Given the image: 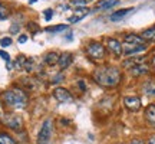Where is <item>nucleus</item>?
I'll return each mask as SVG.
<instances>
[{"mask_svg":"<svg viewBox=\"0 0 155 144\" xmlns=\"http://www.w3.org/2000/svg\"><path fill=\"white\" fill-rule=\"evenodd\" d=\"M142 61H144V56H134V58H129V59H127V61L124 62V67L127 68H134L137 67V65H139V63H142Z\"/></svg>","mask_w":155,"mask_h":144,"instance_id":"16","label":"nucleus"},{"mask_svg":"<svg viewBox=\"0 0 155 144\" xmlns=\"http://www.w3.org/2000/svg\"><path fill=\"white\" fill-rule=\"evenodd\" d=\"M0 45H2L3 48H7V46L12 45V39L10 38H2L0 39Z\"/></svg>","mask_w":155,"mask_h":144,"instance_id":"24","label":"nucleus"},{"mask_svg":"<svg viewBox=\"0 0 155 144\" xmlns=\"http://www.w3.org/2000/svg\"><path fill=\"white\" fill-rule=\"evenodd\" d=\"M86 50H88V55L92 59H102L105 56V48L101 43H98V42H92L86 48Z\"/></svg>","mask_w":155,"mask_h":144,"instance_id":"4","label":"nucleus"},{"mask_svg":"<svg viewBox=\"0 0 155 144\" xmlns=\"http://www.w3.org/2000/svg\"><path fill=\"white\" fill-rule=\"evenodd\" d=\"M53 95H55V98L59 101V102H72V101H73V97L71 95V92H69L68 89L62 88V87L55 88Z\"/></svg>","mask_w":155,"mask_h":144,"instance_id":"5","label":"nucleus"},{"mask_svg":"<svg viewBox=\"0 0 155 144\" xmlns=\"http://www.w3.org/2000/svg\"><path fill=\"white\" fill-rule=\"evenodd\" d=\"M148 144H155V135H154V137H151L150 141H148Z\"/></svg>","mask_w":155,"mask_h":144,"instance_id":"33","label":"nucleus"},{"mask_svg":"<svg viewBox=\"0 0 155 144\" xmlns=\"http://www.w3.org/2000/svg\"><path fill=\"white\" fill-rule=\"evenodd\" d=\"M145 72H148V67L145 65V63H139V65H137V67L131 68V74L132 75H142V74H145Z\"/></svg>","mask_w":155,"mask_h":144,"instance_id":"19","label":"nucleus"},{"mask_svg":"<svg viewBox=\"0 0 155 144\" xmlns=\"http://www.w3.org/2000/svg\"><path fill=\"white\" fill-rule=\"evenodd\" d=\"M152 65H154V67H155V56H154V58H152Z\"/></svg>","mask_w":155,"mask_h":144,"instance_id":"34","label":"nucleus"},{"mask_svg":"<svg viewBox=\"0 0 155 144\" xmlns=\"http://www.w3.org/2000/svg\"><path fill=\"white\" fill-rule=\"evenodd\" d=\"M145 120L148 121L150 125L155 127V104H151V105L147 107V110H145Z\"/></svg>","mask_w":155,"mask_h":144,"instance_id":"11","label":"nucleus"},{"mask_svg":"<svg viewBox=\"0 0 155 144\" xmlns=\"http://www.w3.org/2000/svg\"><path fill=\"white\" fill-rule=\"evenodd\" d=\"M26 40H28V36H26V35H20V36H19V43H25Z\"/></svg>","mask_w":155,"mask_h":144,"instance_id":"28","label":"nucleus"},{"mask_svg":"<svg viewBox=\"0 0 155 144\" xmlns=\"http://www.w3.org/2000/svg\"><path fill=\"white\" fill-rule=\"evenodd\" d=\"M106 45H108V49L111 50L114 55L118 56L122 53V45L119 43L116 39H108V43Z\"/></svg>","mask_w":155,"mask_h":144,"instance_id":"10","label":"nucleus"},{"mask_svg":"<svg viewBox=\"0 0 155 144\" xmlns=\"http://www.w3.org/2000/svg\"><path fill=\"white\" fill-rule=\"evenodd\" d=\"M32 65H33V59H26V63H25V69H26V71L28 72H30L32 71Z\"/></svg>","mask_w":155,"mask_h":144,"instance_id":"25","label":"nucleus"},{"mask_svg":"<svg viewBox=\"0 0 155 144\" xmlns=\"http://www.w3.org/2000/svg\"><path fill=\"white\" fill-rule=\"evenodd\" d=\"M88 13H89V9H88V7H85V6H83V7H78L76 10H75V13H73L72 16L69 17V22H71V23L79 22V20H82V19L86 16Z\"/></svg>","mask_w":155,"mask_h":144,"instance_id":"8","label":"nucleus"},{"mask_svg":"<svg viewBox=\"0 0 155 144\" xmlns=\"http://www.w3.org/2000/svg\"><path fill=\"white\" fill-rule=\"evenodd\" d=\"M0 58H2V59H5L6 62L10 61V55H9L7 52H5V50H0Z\"/></svg>","mask_w":155,"mask_h":144,"instance_id":"26","label":"nucleus"},{"mask_svg":"<svg viewBox=\"0 0 155 144\" xmlns=\"http://www.w3.org/2000/svg\"><path fill=\"white\" fill-rule=\"evenodd\" d=\"M35 2H36V0H29V3H35Z\"/></svg>","mask_w":155,"mask_h":144,"instance_id":"35","label":"nucleus"},{"mask_svg":"<svg viewBox=\"0 0 155 144\" xmlns=\"http://www.w3.org/2000/svg\"><path fill=\"white\" fill-rule=\"evenodd\" d=\"M94 79L102 87L112 88V87H116L118 84L121 82V71L115 67L98 68L94 72Z\"/></svg>","mask_w":155,"mask_h":144,"instance_id":"1","label":"nucleus"},{"mask_svg":"<svg viewBox=\"0 0 155 144\" xmlns=\"http://www.w3.org/2000/svg\"><path fill=\"white\" fill-rule=\"evenodd\" d=\"M7 16H9V10L6 9V6L0 5V20H5Z\"/></svg>","mask_w":155,"mask_h":144,"instance_id":"23","label":"nucleus"},{"mask_svg":"<svg viewBox=\"0 0 155 144\" xmlns=\"http://www.w3.org/2000/svg\"><path fill=\"white\" fill-rule=\"evenodd\" d=\"M78 84H79V87L82 88V91H85V89H86V87H85V84H83L82 81H79V82H78Z\"/></svg>","mask_w":155,"mask_h":144,"instance_id":"32","label":"nucleus"},{"mask_svg":"<svg viewBox=\"0 0 155 144\" xmlns=\"http://www.w3.org/2000/svg\"><path fill=\"white\" fill-rule=\"evenodd\" d=\"M52 15H53V10H52V9H46V12H45V17H46V20H50Z\"/></svg>","mask_w":155,"mask_h":144,"instance_id":"27","label":"nucleus"},{"mask_svg":"<svg viewBox=\"0 0 155 144\" xmlns=\"http://www.w3.org/2000/svg\"><path fill=\"white\" fill-rule=\"evenodd\" d=\"M73 58L71 53H63V55L59 56V62H58V65L61 69H66L68 67H71V63H72Z\"/></svg>","mask_w":155,"mask_h":144,"instance_id":"14","label":"nucleus"},{"mask_svg":"<svg viewBox=\"0 0 155 144\" xmlns=\"http://www.w3.org/2000/svg\"><path fill=\"white\" fill-rule=\"evenodd\" d=\"M73 3H75V5H78V6H79V5H85V3H86V0H73Z\"/></svg>","mask_w":155,"mask_h":144,"instance_id":"30","label":"nucleus"},{"mask_svg":"<svg viewBox=\"0 0 155 144\" xmlns=\"http://www.w3.org/2000/svg\"><path fill=\"white\" fill-rule=\"evenodd\" d=\"M125 43L139 45V46H142V45H145V39H142V36L131 33V35H127V36H125Z\"/></svg>","mask_w":155,"mask_h":144,"instance_id":"13","label":"nucleus"},{"mask_svg":"<svg viewBox=\"0 0 155 144\" xmlns=\"http://www.w3.org/2000/svg\"><path fill=\"white\" fill-rule=\"evenodd\" d=\"M52 137V121L46 120L40 128V133L38 135V144H48Z\"/></svg>","mask_w":155,"mask_h":144,"instance_id":"3","label":"nucleus"},{"mask_svg":"<svg viewBox=\"0 0 155 144\" xmlns=\"http://www.w3.org/2000/svg\"><path fill=\"white\" fill-rule=\"evenodd\" d=\"M142 39H147V40H155V26L154 28H150L142 32Z\"/></svg>","mask_w":155,"mask_h":144,"instance_id":"20","label":"nucleus"},{"mask_svg":"<svg viewBox=\"0 0 155 144\" xmlns=\"http://www.w3.org/2000/svg\"><path fill=\"white\" fill-rule=\"evenodd\" d=\"M6 104L13 108H25L28 105V95L22 89H9L3 94Z\"/></svg>","mask_w":155,"mask_h":144,"instance_id":"2","label":"nucleus"},{"mask_svg":"<svg viewBox=\"0 0 155 144\" xmlns=\"http://www.w3.org/2000/svg\"><path fill=\"white\" fill-rule=\"evenodd\" d=\"M62 79H63V77H62V75H58L56 78H53V82H61Z\"/></svg>","mask_w":155,"mask_h":144,"instance_id":"31","label":"nucleus"},{"mask_svg":"<svg viewBox=\"0 0 155 144\" xmlns=\"http://www.w3.org/2000/svg\"><path fill=\"white\" fill-rule=\"evenodd\" d=\"M5 121H6V125L13 128V130H20L22 128V120H20V117L9 115V117H6Z\"/></svg>","mask_w":155,"mask_h":144,"instance_id":"9","label":"nucleus"},{"mask_svg":"<svg viewBox=\"0 0 155 144\" xmlns=\"http://www.w3.org/2000/svg\"><path fill=\"white\" fill-rule=\"evenodd\" d=\"M0 144H17L15 140L12 139L10 135H7V134L2 133L0 134Z\"/></svg>","mask_w":155,"mask_h":144,"instance_id":"22","label":"nucleus"},{"mask_svg":"<svg viewBox=\"0 0 155 144\" xmlns=\"http://www.w3.org/2000/svg\"><path fill=\"white\" fill-rule=\"evenodd\" d=\"M132 10H134V9H122V10L115 12V13H112L111 20H112V22H119V20H122L125 16H128V15H129Z\"/></svg>","mask_w":155,"mask_h":144,"instance_id":"15","label":"nucleus"},{"mask_svg":"<svg viewBox=\"0 0 155 144\" xmlns=\"http://www.w3.org/2000/svg\"><path fill=\"white\" fill-rule=\"evenodd\" d=\"M116 3H118V0H101L99 3L96 5V9L98 10H105V9H109Z\"/></svg>","mask_w":155,"mask_h":144,"instance_id":"17","label":"nucleus"},{"mask_svg":"<svg viewBox=\"0 0 155 144\" xmlns=\"http://www.w3.org/2000/svg\"><path fill=\"white\" fill-rule=\"evenodd\" d=\"M129 144H145V143L141 139H134V140H131V143Z\"/></svg>","mask_w":155,"mask_h":144,"instance_id":"29","label":"nucleus"},{"mask_svg":"<svg viewBox=\"0 0 155 144\" xmlns=\"http://www.w3.org/2000/svg\"><path fill=\"white\" fill-rule=\"evenodd\" d=\"M68 26L66 25H56V26H48L45 28L46 32H50V33H56V32H61V30H66Z\"/></svg>","mask_w":155,"mask_h":144,"instance_id":"21","label":"nucleus"},{"mask_svg":"<svg viewBox=\"0 0 155 144\" xmlns=\"http://www.w3.org/2000/svg\"><path fill=\"white\" fill-rule=\"evenodd\" d=\"M142 92L147 95H155V78H150L142 85Z\"/></svg>","mask_w":155,"mask_h":144,"instance_id":"12","label":"nucleus"},{"mask_svg":"<svg viewBox=\"0 0 155 144\" xmlns=\"http://www.w3.org/2000/svg\"><path fill=\"white\" fill-rule=\"evenodd\" d=\"M145 45H142V46H139V45H129V43H125L124 46H122V52L125 53L127 56H132L134 53H138V52H142V50H145Z\"/></svg>","mask_w":155,"mask_h":144,"instance_id":"7","label":"nucleus"},{"mask_svg":"<svg viewBox=\"0 0 155 144\" xmlns=\"http://www.w3.org/2000/svg\"><path fill=\"white\" fill-rule=\"evenodd\" d=\"M124 104H125L128 110L132 111V112H135V111H138L141 108V101H139L138 97H125L124 98Z\"/></svg>","mask_w":155,"mask_h":144,"instance_id":"6","label":"nucleus"},{"mask_svg":"<svg viewBox=\"0 0 155 144\" xmlns=\"http://www.w3.org/2000/svg\"><path fill=\"white\" fill-rule=\"evenodd\" d=\"M58 62H59V55L56 52H49L45 56V63H48V65H55Z\"/></svg>","mask_w":155,"mask_h":144,"instance_id":"18","label":"nucleus"}]
</instances>
